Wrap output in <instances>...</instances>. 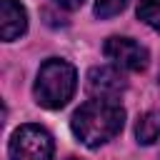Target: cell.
<instances>
[{
    "mask_svg": "<svg viewBox=\"0 0 160 160\" xmlns=\"http://www.w3.org/2000/svg\"><path fill=\"white\" fill-rule=\"evenodd\" d=\"M28 30V12L18 0H0V35L5 42H12Z\"/></svg>",
    "mask_w": 160,
    "mask_h": 160,
    "instance_id": "8992f818",
    "label": "cell"
},
{
    "mask_svg": "<svg viewBox=\"0 0 160 160\" xmlns=\"http://www.w3.org/2000/svg\"><path fill=\"white\" fill-rule=\"evenodd\" d=\"M10 160H52L55 145L45 128L20 125L10 138Z\"/></svg>",
    "mask_w": 160,
    "mask_h": 160,
    "instance_id": "3957f363",
    "label": "cell"
},
{
    "mask_svg": "<svg viewBox=\"0 0 160 160\" xmlns=\"http://www.w3.org/2000/svg\"><path fill=\"white\" fill-rule=\"evenodd\" d=\"M78 85V75L75 68L68 60L60 58H50L40 65L38 70V80H35V100L38 105L48 108V110H60L68 105V100L72 98Z\"/></svg>",
    "mask_w": 160,
    "mask_h": 160,
    "instance_id": "7a4b0ae2",
    "label": "cell"
},
{
    "mask_svg": "<svg viewBox=\"0 0 160 160\" xmlns=\"http://www.w3.org/2000/svg\"><path fill=\"white\" fill-rule=\"evenodd\" d=\"M125 5H128V0H95V15L98 18H112Z\"/></svg>",
    "mask_w": 160,
    "mask_h": 160,
    "instance_id": "9c48e42d",
    "label": "cell"
},
{
    "mask_svg": "<svg viewBox=\"0 0 160 160\" xmlns=\"http://www.w3.org/2000/svg\"><path fill=\"white\" fill-rule=\"evenodd\" d=\"M102 52H105V58H108L115 68H120V70H132V72L145 70V68H148V58H150L148 50H145L140 42H135L132 38H120V35L108 38L105 45H102Z\"/></svg>",
    "mask_w": 160,
    "mask_h": 160,
    "instance_id": "277c9868",
    "label": "cell"
},
{
    "mask_svg": "<svg viewBox=\"0 0 160 160\" xmlns=\"http://www.w3.org/2000/svg\"><path fill=\"white\" fill-rule=\"evenodd\" d=\"M60 8H65V10H75V8H80L82 5V0H55Z\"/></svg>",
    "mask_w": 160,
    "mask_h": 160,
    "instance_id": "30bf717a",
    "label": "cell"
},
{
    "mask_svg": "<svg viewBox=\"0 0 160 160\" xmlns=\"http://www.w3.org/2000/svg\"><path fill=\"white\" fill-rule=\"evenodd\" d=\"M125 125V110L115 100H88L72 112L70 128L75 138L88 148H100L108 140H112Z\"/></svg>",
    "mask_w": 160,
    "mask_h": 160,
    "instance_id": "6da1fadb",
    "label": "cell"
},
{
    "mask_svg": "<svg viewBox=\"0 0 160 160\" xmlns=\"http://www.w3.org/2000/svg\"><path fill=\"white\" fill-rule=\"evenodd\" d=\"M135 138L140 145H152L160 138V110H148L138 118Z\"/></svg>",
    "mask_w": 160,
    "mask_h": 160,
    "instance_id": "52a82bcc",
    "label": "cell"
},
{
    "mask_svg": "<svg viewBox=\"0 0 160 160\" xmlns=\"http://www.w3.org/2000/svg\"><path fill=\"white\" fill-rule=\"evenodd\" d=\"M125 78L120 72V68H110V65H100L92 68L88 72V92L92 98H102V100H115L122 90H125Z\"/></svg>",
    "mask_w": 160,
    "mask_h": 160,
    "instance_id": "5b68a950",
    "label": "cell"
},
{
    "mask_svg": "<svg viewBox=\"0 0 160 160\" xmlns=\"http://www.w3.org/2000/svg\"><path fill=\"white\" fill-rule=\"evenodd\" d=\"M138 18L148 28L160 32V0H140L138 2Z\"/></svg>",
    "mask_w": 160,
    "mask_h": 160,
    "instance_id": "ba28073f",
    "label": "cell"
}]
</instances>
